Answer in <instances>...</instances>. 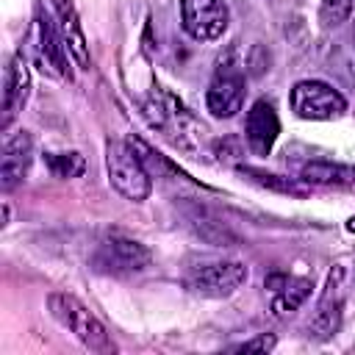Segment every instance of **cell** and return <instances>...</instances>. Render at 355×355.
<instances>
[{
	"label": "cell",
	"instance_id": "1",
	"mask_svg": "<svg viewBox=\"0 0 355 355\" xmlns=\"http://www.w3.org/2000/svg\"><path fill=\"white\" fill-rule=\"evenodd\" d=\"M47 308L53 313V319L67 327L83 347H89L92 352H114V344L108 338V330L105 324L72 294H64V291H55L47 297Z\"/></svg>",
	"mask_w": 355,
	"mask_h": 355
},
{
	"label": "cell",
	"instance_id": "2",
	"mask_svg": "<svg viewBox=\"0 0 355 355\" xmlns=\"http://www.w3.org/2000/svg\"><path fill=\"white\" fill-rule=\"evenodd\" d=\"M144 116L153 128H158L178 147L194 150L202 141L205 128L166 92H153V97L144 103Z\"/></svg>",
	"mask_w": 355,
	"mask_h": 355
},
{
	"label": "cell",
	"instance_id": "3",
	"mask_svg": "<svg viewBox=\"0 0 355 355\" xmlns=\"http://www.w3.org/2000/svg\"><path fill=\"white\" fill-rule=\"evenodd\" d=\"M105 169L111 186L133 202L147 200L150 194V172L136 155V150L128 141H108L105 144Z\"/></svg>",
	"mask_w": 355,
	"mask_h": 355
},
{
	"label": "cell",
	"instance_id": "4",
	"mask_svg": "<svg viewBox=\"0 0 355 355\" xmlns=\"http://www.w3.org/2000/svg\"><path fill=\"white\" fill-rule=\"evenodd\" d=\"M247 280V266L239 261H216V263H202L186 272L183 286L197 294V297H208V300H219V297H230L241 283Z\"/></svg>",
	"mask_w": 355,
	"mask_h": 355
},
{
	"label": "cell",
	"instance_id": "5",
	"mask_svg": "<svg viewBox=\"0 0 355 355\" xmlns=\"http://www.w3.org/2000/svg\"><path fill=\"white\" fill-rule=\"evenodd\" d=\"M244 94H247V86H244V72L239 69V64H233L230 58L219 61V67L214 72V80L205 92L208 111L219 119H230L241 111Z\"/></svg>",
	"mask_w": 355,
	"mask_h": 355
},
{
	"label": "cell",
	"instance_id": "6",
	"mask_svg": "<svg viewBox=\"0 0 355 355\" xmlns=\"http://www.w3.org/2000/svg\"><path fill=\"white\" fill-rule=\"evenodd\" d=\"M291 108L302 119H338L347 111V100L322 80H300L291 89Z\"/></svg>",
	"mask_w": 355,
	"mask_h": 355
},
{
	"label": "cell",
	"instance_id": "7",
	"mask_svg": "<svg viewBox=\"0 0 355 355\" xmlns=\"http://www.w3.org/2000/svg\"><path fill=\"white\" fill-rule=\"evenodd\" d=\"M227 6L222 0H183L180 22L183 31L197 42H214L227 31Z\"/></svg>",
	"mask_w": 355,
	"mask_h": 355
},
{
	"label": "cell",
	"instance_id": "8",
	"mask_svg": "<svg viewBox=\"0 0 355 355\" xmlns=\"http://www.w3.org/2000/svg\"><path fill=\"white\" fill-rule=\"evenodd\" d=\"M341 308H344V269L336 266L327 275V286L322 291V300L316 305V313L308 324L313 338H330L341 324Z\"/></svg>",
	"mask_w": 355,
	"mask_h": 355
},
{
	"label": "cell",
	"instance_id": "9",
	"mask_svg": "<svg viewBox=\"0 0 355 355\" xmlns=\"http://www.w3.org/2000/svg\"><path fill=\"white\" fill-rule=\"evenodd\" d=\"M150 250L133 239H125V236H111L108 241L100 244V252H97V266L105 269V272H139L150 263Z\"/></svg>",
	"mask_w": 355,
	"mask_h": 355
},
{
	"label": "cell",
	"instance_id": "10",
	"mask_svg": "<svg viewBox=\"0 0 355 355\" xmlns=\"http://www.w3.org/2000/svg\"><path fill=\"white\" fill-rule=\"evenodd\" d=\"M33 161V141L25 130L14 133L6 139L3 144V158H0V186L3 191H11L14 186H19L31 169Z\"/></svg>",
	"mask_w": 355,
	"mask_h": 355
},
{
	"label": "cell",
	"instance_id": "11",
	"mask_svg": "<svg viewBox=\"0 0 355 355\" xmlns=\"http://www.w3.org/2000/svg\"><path fill=\"white\" fill-rule=\"evenodd\" d=\"M244 133H247V144L255 155H266L272 150V144L280 133V119H277V111L269 100L252 103V108L247 111Z\"/></svg>",
	"mask_w": 355,
	"mask_h": 355
},
{
	"label": "cell",
	"instance_id": "12",
	"mask_svg": "<svg viewBox=\"0 0 355 355\" xmlns=\"http://www.w3.org/2000/svg\"><path fill=\"white\" fill-rule=\"evenodd\" d=\"M36 55H39V64L47 75L53 78H67L69 80V69H67V47L58 36V28L55 22H50L47 14H42L36 19Z\"/></svg>",
	"mask_w": 355,
	"mask_h": 355
},
{
	"label": "cell",
	"instance_id": "13",
	"mask_svg": "<svg viewBox=\"0 0 355 355\" xmlns=\"http://www.w3.org/2000/svg\"><path fill=\"white\" fill-rule=\"evenodd\" d=\"M50 3H53V14H55V28H58V36H61L67 53L75 58V64L80 69H89L92 58H89V47H86V36H83V28L78 22L72 3L69 0H50Z\"/></svg>",
	"mask_w": 355,
	"mask_h": 355
},
{
	"label": "cell",
	"instance_id": "14",
	"mask_svg": "<svg viewBox=\"0 0 355 355\" xmlns=\"http://www.w3.org/2000/svg\"><path fill=\"white\" fill-rule=\"evenodd\" d=\"M28 92H31V72H28V64L22 55H14L8 69H6V89H3V130L14 122V116L22 111L25 100H28Z\"/></svg>",
	"mask_w": 355,
	"mask_h": 355
},
{
	"label": "cell",
	"instance_id": "15",
	"mask_svg": "<svg viewBox=\"0 0 355 355\" xmlns=\"http://www.w3.org/2000/svg\"><path fill=\"white\" fill-rule=\"evenodd\" d=\"M266 286L272 288V311L277 316L297 311L311 294V280L294 277V275H272Z\"/></svg>",
	"mask_w": 355,
	"mask_h": 355
},
{
	"label": "cell",
	"instance_id": "16",
	"mask_svg": "<svg viewBox=\"0 0 355 355\" xmlns=\"http://www.w3.org/2000/svg\"><path fill=\"white\" fill-rule=\"evenodd\" d=\"M300 178L305 183H319V186H347V183H355V169L333 161H311L302 166Z\"/></svg>",
	"mask_w": 355,
	"mask_h": 355
},
{
	"label": "cell",
	"instance_id": "17",
	"mask_svg": "<svg viewBox=\"0 0 355 355\" xmlns=\"http://www.w3.org/2000/svg\"><path fill=\"white\" fill-rule=\"evenodd\" d=\"M44 164H47V169H50L55 178H61V180L78 178V175H83V169H86V161H83L80 153H44Z\"/></svg>",
	"mask_w": 355,
	"mask_h": 355
},
{
	"label": "cell",
	"instance_id": "18",
	"mask_svg": "<svg viewBox=\"0 0 355 355\" xmlns=\"http://www.w3.org/2000/svg\"><path fill=\"white\" fill-rule=\"evenodd\" d=\"M244 175H250L255 183L266 186V189H277V191H286V194H297L302 197L305 194V186L288 180V178H277V175H266V172H258V169H244Z\"/></svg>",
	"mask_w": 355,
	"mask_h": 355
},
{
	"label": "cell",
	"instance_id": "19",
	"mask_svg": "<svg viewBox=\"0 0 355 355\" xmlns=\"http://www.w3.org/2000/svg\"><path fill=\"white\" fill-rule=\"evenodd\" d=\"M349 11H352V0H322L319 19L324 28H336L349 17Z\"/></svg>",
	"mask_w": 355,
	"mask_h": 355
},
{
	"label": "cell",
	"instance_id": "20",
	"mask_svg": "<svg viewBox=\"0 0 355 355\" xmlns=\"http://www.w3.org/2000/svg\"><path fill=\"white\" fill-rule=\"evenodd\" d=\"M275 347V336H258V338H252V341H244V344H239L236 349L239 352H266V349H272Z\"/></svg>",
	"mask_w": 355,
	"mask_h": 355
},
{
	"label": "cell",
	"instance_id": "21",
	"mask_svg": "<svg viewBox=\"0 0 355 355\" xmlns=\"http://www.w3.org/2000/svg\"><path fill=\"white\" fill-rule=\"evenodd\" d=\"M347 230H349V233H355V216H352V219L347 222Z\"/></svg>",
	"mask_w": 355,
	"mask_h": 355
}]
</instances>
